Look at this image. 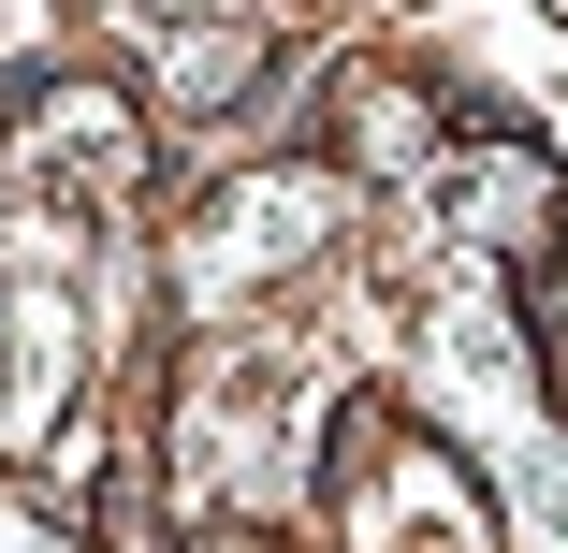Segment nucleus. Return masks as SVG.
<instances>
[{"label":"nucleus","instance_id":"nucleus-1","mask_svg":"<svg viewBox=\"0 0 568 553\" xmlns=\"http://www.w3.org/2000/svg\"><path fill=\"white\" fill-rule=\"evenodd\" d=\"M0 553H73V539H59L44 510H0Z\"/></svg>","mask_w":568,"mask_h":553}]
</instances>
